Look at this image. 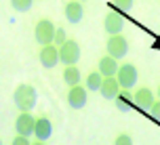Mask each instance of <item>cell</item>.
Masks as SVG:
<instances>
[{
    "mask_svg": "<svg viewBox=\"0 0 160 145\" xmlns=\"http://www.w3.org/2000/svg\"><path fill=\"white\" fill-rule=\"evenodd\" d=\"M13 101L19 112H32L38 103V93L32 84H19L13 93Z\"/></svg>",
    "mask_w": 160,
    "mask_h": 145,
    "instance_id": "6da1fadb",
    "label": "cell"
},
{
    "mask_svg": "<svg viewBox=\"0 0 160 145\" xmlns=\"http://www.w3.org/2000/svg\"><path fill=\"white\" fill-rule=\"evenodd\" d=\"M55 25L51 19H40L36 27H34V38L40 46H47V44H53L55 42Z\"/></svg>",
    "mask_w": 160,
    "mask_h": 145,
    "instance_id": "7a4b0ae2",
    "label": "cell"
},
{
    "mask_svg": "<svg viewBox=\"0 0 160 145\" xmlns=\"http://www.w3.org/2000/svg\"><path fill=\"white\" fill-rule=\"evenodd\" d=\"M59 59L63 65H76L80 59V44L76 40H65L59 46Z\"/></svg>",
    "mask_w": 160,
    "mask_h": 145,
    "instance_id": "3957f363",
    "label": "cell"
},
{
    "mask_svg": "<svg viewBox=\"0 0 160 145\" xmlns=\"http://www.w3.org/2000/svg\"><path fill=\"white\" fill-rule=\"evenodd\" d=\"M116 78H118V82H120V86H122V89H128V90H131L137 84V80H139V74H137V67H135V65L124 63V65H120Z\"/></svg>",
    "mask_w": 160,
    "mask_h": 145,
    "instance_id": "277c9868",
    "label": "cell"
},
{
    "mask_svg": "<svg viewBox=\"0 0 160 145\" xmlns=\"http://www.w3.org/2000/svg\"><path fill=\"white\" fill-rule=\"evenodd\" d=\"M34 128H36V118L30 112H21L15 120V133L23 135V137H32Z\"/></svg>",
    "mask_w": 160,
    "mask_h": 145,
    "instance_id": "5b68a950",
    "label": "cell"
},
{
    "mask_svg": "<svg viewBox=\"0 0 160 145\" xmlns=\"http://www.w3.org/2000/svg\"><path fill=\"white\" fill-rule=\"evenodd\" d=\"M127 53H128V40L127 38L122 34L110 36V40H108V55H112L114 59H122Z\"/></svg>",
    "mask_w": 160,
    "mask_h": 145,
    "instance_id": "8992f818",
    "label": "cell"
},
{
    "mask_svg": "<svg viewBox=\"0 0 160 145\" xmlns=\"http://www.w3.org/2000/svg\"><path fill=\"white\" fill-rule=\"evenodd\" d=\"M87 95H88L87 86H80V84L70 86V90H68V105H70L72 109H82V107L87 105V99H88Z\"/></svg>",
    "mask_w": 160,
    "mask_h": 145,
    "instance_id": "52a82bcc",
    "label": "cell"
},
{
    "mask_svg": "<svg viewBox=\"0 0 160 145\" xmlns=\"http://www.w3.org/2000/svg\"><path fill=\"white\" fill-rule=\"evenodd\" d=\"M57 63H61L59 59V46L57 44H47L40 48V65L44 70H53Z\"/></svg>",
    "mask_w": 160,
    "mask_h": 145,
    "instance_id": "ba28073f",
    "label": "cell"
},
{
    "mask_svg": "<svg viewBox=\"0 0 160 145\" xmlns=\"http://www.w3.org/2000/svg\"><path fill=\"white\" fill-rule=\"evenodd\" d=\"M154 101H156V99H154V93L150 89H145V86L139 89L135 95H133V105H135L139 112H150Z\"/></svg>",
    "mask_w": 160,
    "mask_h": 145,
    "instance_id": "9c48e42d",
    "label": "cell"
},
{
    "mask_svg": "<svg viewBox=\"0 0 160 145\" xmlns=\"http://www.w3.org/2000/svg\"><path fill=\"white\" fill-rule=\"evenodd\" d=\"M103 27H105V32L110 34V36L122 34V30H124V19H122V15H120V13L110 11V13L105 15V19H103Z\"/></svg>",
    "mask_w": 160,
    "mask_h": 145,
    "instance_id": "30bf717a",
    "label": "cell"
},
{
    "mask_svg": "<svg viewBox=\"0 0 160 145\" xmlns=\"http://www.w3.org/2000/svg\"><path fill=\"white\" fill-rule=\"evenodd\" d=\"M120 90H122V86H120L118 78H116V76H110V78H103L99 93H101V97H103V99H116Z\"/></svg>",
    "mask_w": 160,
    "mask_h": 145,
    "instance_id": "8fae6325",
    "label": "cell"
},
{
    "mask_svg": "<svg viewBox=\"0 0 160 145\" xmlns=\"http://www.w3.org/2000/svg\"><path fill=\"white\" fill-rule=\"evenodd\" d=\"M120 70L118 65V59H114L112 55H105L99 59V74L103 76V78H110V76H116Z\"/></svg>",
    "mask_w": 160,
    "mask_h": 145,
    "instance_id": "7c38bea8",
    "label": "cell"
},
{
    "mask_svg": "<svg viewBox=\"0 0 160 145\" xmlns=\"http://www.w3.org/2000/svg\"><path fill=\"white\" fill-rule=\"evenodd\" d=\"M34 137L38 141H48L53 137V124L48 118H36V128H34Z\"/></svg>",
    "mask_w": 160,
    "mask_h": 145,
    "instance_id": "4fadbf2b",
    "label": "cell"
},
{
    "mask_svg": "<svg viewBox=\"0 0 160 145\" xmlns=\"http://www.w3.org/2000/svg\"><path fill=\"white\" fill-rule=\"evenodd\" d=\"M82 15H84V8H82V2L80 0H70L65 4V19L70 23H80L82 21Z\"/></svg>",
    "mask_w": 160,
    "mask_h": 145,
    "instance_id": "5bb4252c",
    "label": "cell"
},
{
    "mask_svg": "<svg viewBox=\"0 0 160 145\" xmlns=\"http://www.w3.org/2000/svg\"><path fill=\"white\" fill-rule=\"evenodd\" d=\"M114 101H116V107H118L120 112H128L131 107H135V105H133V93L128 89H122Z\"/></svg>",
    "mask_w": 160,
    "mask_h": 145,
    "instance_id": "9a60e30c",
    "label": "cell"
},
{
    "mask_svg": "<svg viewBox=\"0 0 160 145\" xmlns=\"http://www.w3.org/2000/svg\"><path fill=\"white\" fill-rule=\"evenodd\" d=\"M80 70L76 67V65H65L63 70V82L68 84V86H76V84H80Z\"/></svg>",
    "mask_w": 160,
    "mask_h": 145,
    "instance_id": "2e32d148",
    "label": "cell"
},
{
    "mask_svg": "<svg viewBox=\"0 0 160 145\" xmlns=\"http://www.w3.org/2000/svg\"><path fill=\"white\" fill-rule=\"evenodd\" d=\"M101 82H103V76L99 74V70L97 72H91L87 76V89L93 93V90H99L101 89Z\"/></svg>",
    "mask_w": 160,
    "mask_h": 145,
    "instance_id": "e0dca14e",
    "label": "cell"
},
{
    "mask_svg": "<svg viewBox=\"0 0 160 145\" xmlns=\"http://www.w3.org/2000/svg\"><path fill=\"white\" fill-rule=\"evenodd\" d=\"M32 2H34V0H11L13 8H15V11H19V13L30 11V8H32Z\"/></svg>",
    "mask_w": 160,
    "mask_h": 145,
    "instance_id": "ac0fdd59",
    "label": "cell"
},
{
    "mask_svg": "<svg viewBox=\"0 0 160 145\" xmlns=\"http://www.w3.org/2000/svg\"><path fill=\"white\" fill-rule=\"evenodd\" d=\"M112 4L118 8L120 13H128V11L133 8V0H114Z\"/></svg>",
    "mask_w": 160,
    "mask_h": 145,
    "instance_id": "d6986e66",
    "label": "cell"
},
{
    "mask_svg": "<svg viewBox=\"0 0 160 145\" xmlns=\"http://www.w3.org/2000/svg\"><path fill=\"white\" fill-rule=\"evenodd\" d=\"M65 40H68V38H65V30H63V27H57V30H55V42H53V44L61 46Z\"/></svg>",
    "mask_w": 160,
    "mask_h": 145,
    "instance_id": "ffe728a7",
    "label": "cell"
},
{
    "mask_svg": "<svg viewBox=\"0 0 160 145\" xmlns=\"http://www.w3.org/2000/svg\"><path fill=\"white\" fill-rule=\"evenodd\" d=\"M114 145H133V139H131V135H118Z\"/></svg>",
    "mask_w": 160,
    "mask_h": 145,
    "instance_id": "44dd1931",
    "label": "cell"
},
{
    "mask_svg": "<svg viewBox=\"0 0 160 145\" xmlns=\"http://www.w3.org/2000/svg\"><path fill=\"white\" fill-rule=\"evenodd\" d=\"M11 145H32L30 143V137H23V135H17L15 139H13V143Z\"/></svg>",
    "mask_w": 160,
    "mask_h": 145,
    "instance_id": "7402d4cb",
    "label": "cell"
},
{
    "mask_svg": "<svg viewBox=\"0 0 160 145\" xmlns=\"http://www.w3.org/2000/svg\"><path fill=\"white\" fill-rule=\"evenodd\" d=\"M150 114H152L156 120H160V99H158V101H154V105H152V109H150Z\"/></svg>",
    "mask_w": 160,
    "mask_h": 145,
    "instance_id": "603a6c76",
    "label": "cell"
},
{
    "mask_svg": "<svg viewBox=\"0 0 160 145\" xmlns=\"http://www.w3.org/2000/svg\"><path fill=\"white\" fill-rule=\"evenodd\" d=\"M32 145H47V141H38L36 139V143H32Z\"/></svg>",
    "mask_w": 160,
    "mask_h": 145,
    "instance_id": "cb8c5ba5",
    "label": "cell"
},
{
    "mask_svg": "<svg viewBox=\"0 0 160 145\" xmlns=\"http://www.w3.org/2000/svg\"><path fill=\"white\" fill-rule=\"evenodd\" d=\"M158 99H160V89H158Z\"/></svg>",
    "mask_w": 160,
    "mask_h": 145,
    "instance_id": "d4e9b609",
    "label": "cell"
},
{
    "mask_svg": "<svg viewBox=\"0 0 160 145\" xmlns=\"http://www.w3.org/2000/svg\"><path fill=\"white\" fill-rule=\"evenodd\" d=\"M80 2H87V0H80Z\"/></svg>",
    "mask_w": 160,
    "mask_h": 145,
    "instance_id": "484cf974",
    "label": "cell"
},
{
    "mask_svg": "<svg viewBox=\"0 0 160 145\" xmlns=\"http://www.w3.org/2000/svg\"><path fill=\"white\" fill-rule=\"evenodd\" d=\"M0 145H2V139H0Z\"/></svg>",
    "mask_w": 160,
    "mask_h": 145,
    "instance_id": "4316f807",
    "label": "cell"
}]
</instances>
